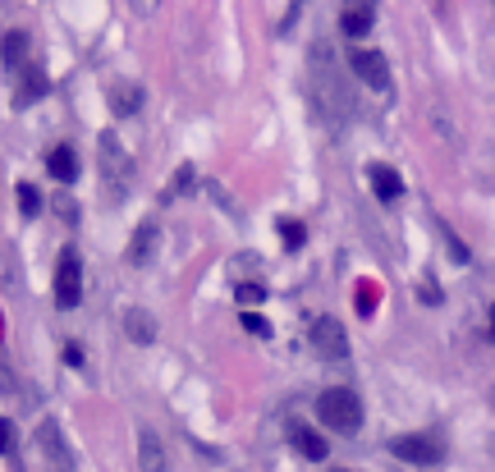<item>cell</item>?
<instances>
[{"mask_svg": "<svg viewBox=\"0 0 495 472\" xmlns=\"http://www.w3.org/2000/svg\"><path fill=\"white\" fill-rule=\"evenodd\" d=\"M312 83H317L321 110L335 115V125H344V115H349V92H344V83H339V74H335V55H330L326 46L312 55Z\"/></svg>", "mask_w": 495, "mask_h": 472, "instance_id": "1", "label": "cell"}, {"mask_svg": "<svg viewBox=\"0 0 495 472\" xmlns=\"http://www.w3.org/2000/svg\"><path fill=\"white\" fill-rule=\"evenodd\" d=\"M317 417L330 431H358L362 427V399L353 390H326L317 399Z\"/></svg>", "mask_w": 495, "mask_h": 472, "instance_id": "2", "label": "cell"}, {"mask_svg": "<svg viewBox=\"0 0 495 472\" xmlns=\"http://www.w3.org/2000/svg\"><path fill=\"white\" fill-rule=\"evenodd\" d=\"M390 454L404 458V463H418V467H431L445 458V440L436 431H409V436H395L390 440Z\"/></svg>", "mask_w": 495, "mask_h": 472, "instance_id": "3", "label": "cell"}, {"mask_svg": "<svg viewBox=\"0 0 495 472\" xmlns=\"http://www.w3.org/2000/svg\"><path fill=\"white\" fill-rule=\"evenodd\" d=\"M312 344H317V353L326 363H349V335H344V326L335 316L312 321Z\"/></svg>", "mask_w": 495, "mask_h": 472, "instance_id": "4", "label": "cell"}, {"mask_svg": "<svg viewBox=\"0 0 495 472\" xmlns=\"http://www.w3.org/2000/svg\"><path fill=\"white\" fill-rule=\"evenodd\" d=\"M78 298H83V262H78L74 248H65V257L56 266V303L60 307H78Z\"/></svg>", "mask_w": 495, "mask_h": 472, "instance_id": "5", "label": "cell"}, {"mask_svg": "<svg viewBox=\"0 0 495 472\" xmlns=\"http://www.w3.org/2000/svg\"><path fill=\"white\" fill-rule=\"evenodd\" d=\"M349 69L358 74V83H367L371 92H390V65L381 51H353L349 55Z\"/></svg>", "mask_w": 495, "mask_h": 472, "instance_id": "6", "label": "cell"}, {"mask_svg": "<svg viewBox=\"0 0 495 472\" xmlns=\"http://www.w3.org/2000/svg\"><path fill=\"white\" fill-rule=\"evenodd\" d=\"M101 170L115 184V193H124V179H129V156H124L115 134H101Z\"/></svg>", "mask_w": 495, "mask_h": 472, "instance_id": "7", "label": "cell"}, {"mask_svg": "<svg viewBox=\"0 0 495 472\" xmlns=\"http://www.w3.org/2000/svg\"><path fill=\"white\" fill-rule=\"evenodd\" d=\"M289 445H294L303 458H312V463H321V458L330 454L326 436H321V431H312L308 422H289Z\"/></svg>", "mask_w": 495, "mask_h": 472, "instance_id": "8", "label": "cell"}, {"mask_svg": "<svg viewBox=\"0 0 495 472\" xmlns=\"http://www.w3.org/2000/svg\"><path fill=\"white\" fill-rule=\"evenodd\" d=\"M0 65L5 69H24L28 65V28H10L0 37Z\"/></svg>", "mask_w": 495, "mask_h": 472, "instance_id": "9", "label": "cell"}, {"mask_svg": "<svg viewBox=\"0 0 495 472\" xmlns=\"http://www.w3.org/2000/svg\"><path fill=\"white\" fill-rule=\"evenodd\" d=\"M138 463H143V472H166V445L152 427L138 431Z\"/></svg>", "mask_w": 495, "mask_h": 472, "instance_id": "10", "label": "cell"}, {"mask_svg": "<svg viewBox=\"0 0 495 472\" xmlns=\"http://www.w3.org/2000/svg\"><path fill=\"white\" fill-rule=\"evenodd\" d=\"M367 179H371V193H377V202H386V206L404 193V179H399L390 166H371V170H367Z\"/></svg>", "mask_w": 495, "mask_h": 472, "instance_id": "11", "label": "cell"}, {"mask_svg": "<svg viewBox=\"0 0 495 472\" xmlns=\"http://www.w3.org/2000/svg\"><path fill=\"white\" fill-rule=\"evenodd\" d=\"M46 170H51V179H60V184H74V179H78V152H74L69 143H60V147L46 156Z\"/></svg>", "mask_w": 495, "mask_h": 472, "instance_id": "12", "label": "cell"}, {"mask_svg": "<svg viewBox=\"0 0 495 472\" xmlns=\"http://www.w3.org/2000/svg\"><path fill=\"white\" fill-rule=\"evenodd\" d=\"M157 239H161L157 225H143L134 239H129V262H134V266H147V262L157 257Z\"/></svg>", "mask_w": 495, "mask_h": 472, "instance_id": "13", "label": "cell"}, {"mask_svg": "<svg viewBox=\"0 0 495 472\" xmlns=\"http://www.w3.org/2000/svg\"><path fill=\"white\" fill-rule=\"evenodd\" d=\"M124 335H129L134 344H152V339H157V321H152V312H143V307L124 312Z\"/></svg>", "mask_w": 495, "mask_h": 472, "instance_id": "14", "label": "cell"}, {"mask_svg": "<svg viewBox=\"0 0 495 472\" xmlns=\"http://www.w3.org/2000/svg\"><path fill=\"white\" fill-rule=\"evenodd\" d=\"M37 440H42V449H46V458L60 467V472H69V449H65V440H60V427L56 422H42V431H37Z\"/></svg>", "mask_w": 495, "mask_h": 472, "instance_id": "15", "label": "cell"}, {"mask_svg": "<svg viewBox=\"0 0 495 472\" xmlns=\"http://www.w3.org/2000/svg\"><path fill=\"white\" fill-rule=\"evenodd\" d=\"M110 110H115V115L143 110V87H138V83H115V87H110Z\"/></svg>", "mask_w": 495, "mask_h": 472, "instance_id": "16", "label": "cell"}, {"mask_svg": "<svg viewBox=\"0 0 495 472\" xmlns=\"http://www.w3.org/2000/svg\"><path fill=\"white\" fill-rule=\"evenodd\" d=\"M339 28L349 33V37H367L371 33V5L362 0V5H349L344 15H339Z\"/></svg>", "mask_w": 495, "mask_h": 472, "instance_id": "17", "label": "cell"}, {"mask_svg": "<svg viewBox=\"0 0 495 472\" xmlns=\"http://www.w3.org/2000/svg\"><path fill=\"white\" fill-rule=\"evenodd\" d=\"M15 202H19V211H24L28 220H33V216L42 211V193H37L33 184H19V188H15Z\"/></svg>", "mask_w": 495, "mask_h": 472, "instance_id": "18", "label": "cell"}, {"mask_svg": "<svg viewBox=\"0 0 495 472\" xmlns=\"http://www.w3.org/2000/svg\"><path fill=\"white\" fill-rule=\"evenodd\" d=\"M353 303H358V312H362V316H367V312H377V285H358Z\"/></svg>", "mask_w": 495, "mask_h": 472, "instance_id": "19", "label": "cell"}, {"mask_svg": "<svg viewBox=\"0 0 495 472\" xmlns=\"http://www.w3.org/2000/svg\"><path fill=\"white\" fill-rule=\"evenodd\" d=\"M440 234H445V248H450V257H454V262H468V248L459 244V234H454L445 220H440Z\"/></svg>", "mask_w": 495, "mask_h": 472, "instance_id": "20", "label": "cell"}, {"mask_svg": "<svg viewBox=\"0 0 495 472\" xmlns=\"http://www.w3.org/2000/svg\"><path fill=\"white\" fill-rule=\"evenodd\" d=\"M280 239H285L289 248H303L308 234H303V225H298V220H285V225H280Z\"/></svg>", "mask_w": 495, "mask_h": 472, "instance_id": "21", "label": "cell"}, {"mask_svg": "<svg viewBox=\"0 0 495 472\" xmlns=\"http://www.w3.org/2000/svg\"><path fill=\"white\" fill-rule=\"evenodd\" d=\"M42 92H46V78L33 69V74H28V83H24V101H37Z\"/></svg>", "mask_w": 495, "mask_h": 472, "instance_id": "22", "label": "cell"}, {"mask_svg": "<svg viewBox=\"0 0 495 472\" xmlns=\"http://www.w3.org/2000/svg\"><path fill=\"white\" fill-rule=\"evenodd\" d=\"M188 188H193V166H179V175H175V184H170L166 193L175 197V193H188Z\"/></svg>", "mask_w": 495, "mask_h": 472, "instance_id": "23", "label": "cell"}, {"mask_svg": "<svg viewBox=\"0 0 495 472\" xmlns=\"http://www.w3.org/2000/svg\"><path fill=\"white\" fill-rule=\"evenodd\" d=\"M243 326H248V330H253L258 339H267V335H271V326H267V316H258V312H243Z\"/></svg>", "mask_w": 495, "mask_h": 472, "instance_id": "24", "label": "cell"}, {"mask_svg": "<svg viewBox=\"0 0 495 472\" xmlns=\"http://www.w3.org/2000/svg\"><path fill=\"white\" fill-rule=\"evenodd\" d=\"M161 5H166V0H129V10H134L138 19H152V15H157Z\"/></svg>", "mask_w": 495, "mask_h": 472, "instance_id": "25", "label": "cell"}, {"mask_svg": "<svg viewBox=\"0 0 495 472\" xmlns=\"http://www.w3.org/2000/svg\"><path fill=\"white\" fill-rule=\"evenodd\" d=\"M211 197H216V202H220V206L229 211V220H238V206H234V197H229V193H225V188H220L216 179H211Z\"/></svg>", "mask_w": 495, "mask_h": 472, "instance_id": "26", "label": "cell"}, {"mask_svg": "<svg viewBox=\"0 0 495 472\" xmlns=\"http://www.w3.org/2000/svg\"><path fill=\"white\" fill-rule=\"evenodd\" d=\"M238 298H243V307H248V303H262L267 289H262V285H238Z\"/></svg>", "mask_w": 495, "mask_h": 472, "instance_id": "27", "label": "cell"}, {"mask_svg": "<svg viewBox=\"0 0 495 472\" xmlns=\"http://www.w3.org/2000/svg\"><path fill=\"white\" fill-rule=\"evenodd\" d=\"M10 445H15V422L0 417V454H10Z\"/></svg>", "mask_w": 495, "mask_h": 472, "instance_id": "28", "label": "cell"}, {"mask_svg": "<svg viewBox=\"0 0 495 472\" xmlns=\"http://www.w3.org/2000/svg\"><path fill=\"white\" fill-rule=\"evenodd\" d=\"M418 298H422V303H440V285H436V280H422V285H418Z\"/></svg>", "mask_w": 495, "mask_h": 472, "instance_id": "29", "label": "cell"}, {"mask_svg": "<svg viewBox=\"0 0 495 472\" xmlns=\"http://www.w3.org/2000/svg\"><path fill=\"white\" fill-rule=\"evenodd\" d=\"M56 211H60V216H65V220H78V206H74V202H69V197H65V193H60V197H56Z\"/></svg>", "mask_w": 495, "mask_h": 472, "instance_id": "30", "label": "cell"}, {"mask_svg": "<svg viewBox=\"0 0 495 472\" xmlns=\"http://www.w3.org/2000/svg\"><path fill=\"white\" fill-rule=\"evenodd\" d=\"M65 363H69V367H83V348H78V344H65Z\"/></svg>", "mask_w": 495, "mask_h": 472, "instance_id": "31", "label": "cell"}, {"mask_svg": "<svg viewBox=\"0 0 495 472\" xmlns=\"http://www.w3.org/2000/svg\"><path fill=\"white\" fill-rule=\"evenodd\" d=\"M490 339H495V303H490Z\"/></svg>", "mask_w": 495, "mask_h": 472, "instance_id": "32", "label": "cell"}, {"mask_svg": "<svg viewBox=\"0 0 495 472\" xmlns=\"http://www.w3.org/2000/svg\"><path fill=\"white\" fill-rule=\"evenodd\" d=\"M490 404H495V390H490Z\"/></svg>", "mask_w": 495, "mask_h": 472, "instance_id": "33", "label": "cell"}, {"mask_svg": "<svg viewBox=\"0 0 495 472\" xmlns=\"http://www.w3.org/2000/svg\"><path fill=\"white\" fill-rule=\"evenodd\" d=\"M339 472H349V467H339Z\"/></svg>", "mask_w": 495, "mask_h": 472, "instance_id": "34", "label": "cell"}]
</instances>
